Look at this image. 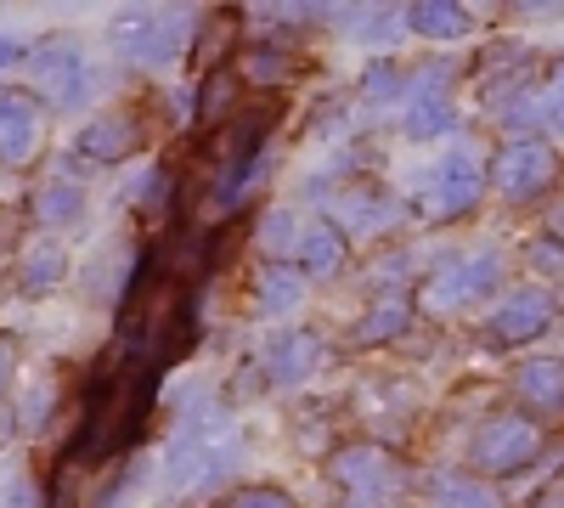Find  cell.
I'll return each instance as SVG.
<instances>
[{
  "instance_id": "1",
  "label": "cell",
  "mask_w": 564,
  "mask_h": 508,
  "mask_svg": "<svg viewBox=\"0 0 564 508\" xmlns=\"http://www.w3.org/2000/svg\"><path fill=\"white\" fill-rule=\"evenodd\" d=\"M153 367L130 361L119 379H102L85 401V430H79V457H108L113 446L135 441V430L148 424L153 407Z\"/></svg>"
},
{
  "instance_id": "2",
  "label": "cell",
  "mask_w": 564,
  "mask_h": 508,
  "mask_svg": "<svg viewBox=\"0 0 564 508\" xmlns=\"http://www.w3.org/2000/svg\"><path fill=\"white\" fill-rule=\"evenodd\" d=\"M271 125H276V108L260 102V108L238 114V125L220 136V148H215V193H209L215 209H231V204L243 198L249 181L260 175V164H265V142H271Z\"/></svg>"
},
{
  "instance_id": "3",
  "label": "cell",
  "mask_w": 564,
  "mask_h": 508,
  "mask_svg": "<svg viewBox=\"0 0 564 508\" xmlns=\"http://www.w3.org/2000/svg\"><path fill=\"white\" fill-rule=\"evenodd\" d=\"M542 457V430L520 412H502V419H486L480 435L468 441V464L480 475H520L525 464Z\"/></svg>"
},
{
  "instance_id": "4",
  "label": "cell",
  "mask_w": 564,
  "mask_h": 508,
  "mask_svg": "<svg viewBox=\"0 0 564 508\" xmlns=\"http://www.w3.org/2000/svg\"><path fill=\"white\" fill-rule=\"evenodd\" d=\"M497 283H502V255L480 249V255H463V260L441 266L430 283H423V305L430 311H463V305L497 294Z\"/></svg>"
},
{
  "instance_id": "5",
  "label": "cell",
  "mask_w": 564,
  "mask_h": 508,
  "mask_svg": "<svg viewBox=\"0 0 564 508\" xmlns=\"http://www.w3.org/2000/svg\"><path fill=\"white\" fill-rule=\"evenodd\" d=\"M486 181H497V193L525 204V198H542L553 181H558V153L547 142H536V136H525V142H508L497 153V164L486 170Z\"/></svg>"
},
{
  "instance_id": "6",
  "label": "cell",
  "mask_w": 564,
  "mask_h": 508,
  "mask_svg": "<svg viewBox=\"0 0 564 508\" xmlns=\"http://www.w3.org/2000/svg\"><path fill=\"white\" fill-rule=\"evenodd\" d=\"M480 193H486V159L475 148H463V153H452L430 170V181H423V209L435 220H452V215L475 209Z\"/></svg>"
},
{
  "instance_id": "7",
  "label": "cell",
  "mask_w": 564,
  "mask_h": 508,
  "mask_svg": "<svg viewBox=\"0 0 564 508\" xmlns=\"http://www.w3.org/2000/svg\"><path fill=\"white\" fill-rule=\"evenodd\" d=\"M113 45L141 68H170L186 45V29H175L170 12H124L113 18Z\"/></svg>"
},
{
  "instance_id": "8",
  "label": "cell",
  "mask_w": 564,
  "mask_h": 508,
  "mask_svg": "<svg viewBox=\"0 0 564 508\" xmlns=\"http://www.w3.org/2000/svg\"><path fill=\"white\" fill-rule=\"evenodd\" d=\"M452 74L446 63L435 68H417V79H406V136L412 142H435L457 125V108H452Z\"/></svg>"
},
{
  "instance_id": "9",
  "label": "cell",
  "mask_w": 564,
  "mask_h": 508,
  "mask_svg": "<svg viewBox=\"0 0 564 508\" xmlns=\"http://www.w3.org/2000/svg\"><path fill=\"white\" fill-rule=\"evenodd\" d=\"M45 142V108L34 90H18V85H0V164H34Z\"/></svg>"
},
{
  "instance_id": "10",
  "label": "cell",
  "mask_w": 564,
  "mask_h": 508,
  "mask_svg": "<svg viewBox=\"0 0 564 508\" xmlns=\"http://www.w3.org/2000/svg\"><path fill=\"white\" fill-rule=\"evenodd\" d=\"M34 79H40V90H45L52 108H79L90 97V63L68 40H45L40 45L34 52Z\"/></svg>"
},
{
  "instance_id": "11",
  "label": "cell",
  "mask_w": 564,
  "mask_h": 508,
  "mask_svg": "<svg viewBox=\"0 0 564 508\" xmlns=\"http://www.w3.org/2000/svg\"><path fill=\"white\" fill-rule=\"evenodd\" d=\"M547 328H553V300L536 294V289H525V294H508L497 305V316L486 322V339L491 345H531Z\"/></svg>"
},
{
  "instance_id": "12",
  "label": "cell",
  "mask_w": 564,
  "mask_h": 508,
  "mask_svg": "<svg viewBox=\"0 0 564 508\" xmlns=\"http://www.w3.org/2000/svg\"><path fill=\"white\" fill-rule=\"evenodd\" d=\"M135 148H141V119L135 114H102L74 136V159H85V164H124Z\"/></svg>"
},
{
  "instance_id": "13",
  "label": "cell",
  "mask_w": 564,
  "mask_h": 508,
  "mask_svg": "<svg viewBox=\"0 0 564 508\" xmlns=\"http://www.w3.org/2000/svg\"><path fill=\"white\" fill-rule=\"evenodd\" d=\"M334 480L350 497H361V502H384L395 491V464H390L379 446H350V452L334 457Z\"/></svg>"
},
{
  "instance_id": "14",
  "label": "cell",
  "mask_w": 564,
  "mask_h": 508,
  "mask_svg": "<svg viewBox=\"0 0 564 508\" xmlns=\"http://www.w3.org/2000/svg\"><path fill=\"white\" fill-rule=\"evenodd\" d=\"M502 125H520V130L547 125V130H564V57L553 63V74H547L536 90H525V97H508Z\"/></svg>"
},
{
  "instance_id": "15",
  "label": "cell",
  "mask_w": 564,
  "mask_h": 508,
  "mask_svg": "<svg viewBox=\"0 0 564 508\" xmlns=\"http://www.w3.org/2000/svg\"><path fill=\"white\" fill-rule=\"evenodd\" d=\"M513 396L536 412H564V361L558 356H531L513 367Z\"/></svg>"
},
{
  "instance_id": "16",
  "label": "cell",
  "mask_w": 564,
  "mask_h": 508,
  "mask_svg": "<svg viewBox=\"0 0 564 508\" xmlns=\"http://www.w3.org/2000/svg\"><path fill=\"white\" fill-rule=\"evenodd\" d=\"M300 300H305V277H300V266H289V260H265L260 277H254V311H260V316H289V311H300Z\"/></svg>"
},
{
  "instance_id": "17",
  "label": "cell",
  "mask_w": 564,
  "mask_h": 508,
  "mask_svg": "<svg viewBox=\"0 0 564 508\" xmlns=\"http://www.w3.org/2000/svg\"><path fill=\"white\" fill-rule=\"evenodd\" d=\"M316 361H322V339H316V334H276V339L265 345V374H271L276 385L311 379Z\"/></svg>"
},
{
  "instance_id": "18",
  "label": "cell",
  "mask_w": 564,
  "mask_h": 508,
  "mask_svg": "<svg viewBox=\"0 0 564 508\" xmlns=\"http://www.w3.org/2000/svg\"><path fill=\"white\" fill-rule=\"evenodd\" d=\"M294 255H300V266L311 277H334V271H345V233L327 226V220H316V226H305V233L294 238Z\"/></svg>"
},
{
  "instance_id": "19",
  "label": "cell",
  "mask_w": 564,
  "mask_h": 508,
  "mask_svg": "<svg viewBox=\"0 0 564 508\" xmlns=\"http://www.w3.org/2000/svg\"><path fill=\"white\" fill-rule=\"evenodd\" d=\"M63 277H68V255L57 244H34L23 255V266H18V289L23 294H45V289H57Z\"/></svg>"
},
{
  "instance_id": "20",
  "label": "cell",
  "mask_w": 564,
  "mask_h": 508,
  "mask_svg": "<svg viewBox=\"0 0 564 508\" xmlns=\"http://www.w3.org/2000/svg\"><path fill=\"white\" fill-rule=\"evenodd\" d=\"M406 23L417 34H430V40H457L475 29V12H463V7H446V0H423V7L406 12Z\"/></svg>"
},
{
  "instance_id": "21",
  "label": "cell",
  "mask_w": 564,
  "mask_h": 508,
  "mask_svg": "<svg viewBox=\"0 0 564 508\" xmlns=\"http://www.w3.org/2000/svg\"><path fill=\"white\" fill-rule=\"evenodd\" d=\"M406 322H412V305L406 300H384L379 311H367L356 322V345H384V339H395L406 328Z\"/></svg>"
},
{
  "instance_id": "22",
  "label": "cell",
  "mask_w": 564,
  "mask_h": 508,
  "mask_svg": "<svg viewBox=\"0 0 564 508\" xmlns=\"http://www.w3.org/2000/svg\"><path fill=\"white\" fill-rule=\"evenodd\" d=\"M79 209H85V193L74 181H52V187H40V198H34V215L45 226H68V220H79Z\"/></svg>"
},
{
  "instance_id": "23",
  "label": "cell",
  "mask_w": 564,
  "mask_h": 508,
  "mask_svg": "<svg viewBox=\"0 0 564 508\" xmlns=\"http://www.w3.org/2000/svg\"><path fill=\"white\" fill-rule=\"evenodd\" d=\"M435 502L441 508H502V497L486 480H468V475H446L435 486Z\"/></svg>"
},
{
  "instance_id": "24",
  "label": "cell",
  "mask_w": 564,
  "mask_h": 508,
  "mask_svg": "<svg viewBox=\"0 0 564 508\" xmlns=\"http://www.w3.org/2000/svg\"><path fill=\"white\" fill-rule=\"evenodd\" d=\"M220 508H294V497L276 491V486H238Z\"/></svg>"
},
{
  "instance_id": "25",
  "label": "cell",
  "mask_w": 564,
  "mask_h": 508,
  "mask_svg": "<svg viewBox=\"0 0 564 508\" xmlns=\"http://www.w3.org/2000/svg\"><path fill=\"white\" fill-rule=\"evenodd\" d=\"M226 102H231V68H215L209 85H204V97H198V119H220Z\"/></svg>"
},
{
  "instance_id": "26",
  "label": "cell",
  "mask_w": 564,
  "mask_h": 508,
  "mask_svg": "<svg viewBox=\"0 0 564 508\" xmlns=\"http://www.w3.org/2000/svg\"><path fill=\"white\" fill-rule=\"evenodd\" d=\"M361 90H367V97H395V90H401V68L372 63V68H367V79H361Z\"/></svg>"
},
{
  "instance_id": "27",
  "label": "cell",
  "mask_w": 564,
  "mask_h": 508,
  "mask_svg": "<svg viewBox=\"0 0 564 508\" xmlns=\"http://www.w3.org/2000/svg\"><path fill=\"white\" fill-rule=\"evenodd\" d=\"M243 68H249L254 79H289V68H294V63H289V57H276V52H249V63H243Z\"/></svg>"
},
{
  "instance_id": "28",
  "label": "cell",
  "mask_w": 564,
  "mask_h": 508,
  "mask_svg": "<svg viewBox=\"0 0 564 508\" xmlns=\"http://www.w3.org/2000/svg\"><path fill=\"white\" fill-rule=\"evenodd\" d=\"M531 266L536 271H564V244L558 238H536L531 244Z\"/></svg>"
},
{
  "instance_id": "29",
  "label": "cell",
  "mask_w": 564,
  "mask_h": 508,
  "mask_svg": "<svg viewBox=\"0 0 564 508\" xmlns=\"http://www.w3.org/2000/svg\"><path fill=\"white\" fill-rule=\"evenodd\" d=\"M12 374H18V345H12V339H0V396L12 390Z\"/></svg>"
},
{
  "instance_id": "30",
  "label": "cell",
  "mask_w": 564,
  "mask_h": 508,
  "mask_svg": "<svg viewBox=\"0 0 564 508\" xmlns=\"http://www.w3.org/2000/svg\"><path fill=\"white\" fill-rule=\"evenodd\" d=\"M18 57H23V45H18V40H7V34H0V74H7V68H12Z\"/></svg>"
},
{
  "instance_id": "31",
  "label": "cell",
  "mask_w": 564,
  "mask_h": 508,
  "mask_svg": "<svg viewBox=\"0 0 564 508\" xmlns=\"http://www.w3.org/2000/svg\"><path fill=\"white\" fill-rule=\"evenodd\" d=\"M18 244V215H0V255Z\"/></svg>"
},
{
  "instance_id": "32",
  "label": "cell",
  "mask_w": 564,
  "mask_h": 508,
  "mask_svg": "<svg viewBox=\"0 0 564 508\" xmlns=\"http://www.w3.org/2000/svg\"><path fill=\"white\" fill-rule=\"evenodd\" d=\"M536 508H564V491H553V497H542Z\"/></svg>"
}]
</instances>
